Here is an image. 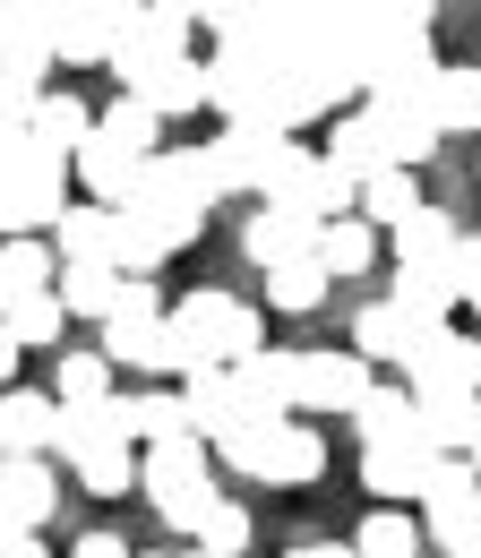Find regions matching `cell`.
<instances>
[{
	"label": "cell",
	"instance_id": "8992f818",
	"mask_svg": "<svg viewBox=\"0 0 481 558\" xmlns=\"http://www.w3.org/2000/svg\"><path fill=\"white\" fill-rule=\"evenodd\" d=\"M215 464H232L241 482H267V489H310L327 473V438H318L310 421H258V429L224 438Z\"/></svg>",
	"mask_w": 481,
	"mask_h": 558
},
{
	"label": "cell",
	"instance_id": "e575fe53",
	"mask_svg": "<svg viewBox=\"0 0 481 558\" xmlns=\"http://www.w3.org/2000/svg\"><path fill=\"white\" fill-rule=\"evenodd\" d=\"M361 223H378V232H396L421 215V190H412V172H378V181H361V198H352Z\"/></svg>",
	"mask_w": 481,
	"mask_h": 558
},
{
	"label": "cell",
	"instance_id": "4dcf8cb0",
	"mask_svg": "<svg viewBox=\"0 0 481 558\" xmlns=\"http://www.w3.org/2000/svg\"><path fill=\"white\" fill-rule=\"evenodd\" d=\"M352 558H430L421 515H405V507H370L361 533H352Z\"/></svg>",
	"mask_w": 481,
	"mask_h": 558
},
{
	"label": "cell",
	"instance_id": "52a82bcc",
	"mask_svg": "<svg viewBox=\"0 0 481 558\" xmlns=\"http://www.w3.org/2000/svg\"><path fill=\"white\" fill-rule=\"evenodd\" d=\"M224 198V172H215V155L206 146H164L146 172H137V190L121 198V207H164V215H199Z\"/></svg>",
	"mask_w": 481,
	"mask_h": 558
},
{
	"label": "cell",
	"instance_id": "e0dca14e",
	"mask_svg": "<svg viewBox=\"0 0 481 558\" xmlns=\"http://www.w3.org/2000/svg\"><path fill=\"white\" fill-rule=\"evenodd\" d=\"M438 464L447 456H430L421 438H396V447H361V489H378V507H421L430 482H438Z\"/></svg>",
	"mask_w": 481,
	"mask_h": 558
},
{
	"label": "cell",
	"instance_id": "7dc6e473",
	"mask_svg": "<svg viewBox=\"0 0 481 558\" xmlns=\"http://www.w3.org/2000/svg\"><path fill=\"white\" fill-rule=\"evenodd\" d=\"M190 558H206V550H190Z\"/></svg>",
	"mask_w": 481,
	"mask_h": 558
},
{
	"label": "cell",
	"instance_id": "7bdbcfd3",
	"mask_svg": "<svg viewBox=\"0 0 481 558\" xmlns=\"http://www.w3.org/2000/svg\"><path fill=\"white\" fill-rule=\"evenodd\" d=\"M164 17H181V26H206V0H155Z\"/></svg>",
	"mask_w": 481,
	"mask_h": 558
},
{
	"label": "cell",
	"instance_id": "8d00e7d4",
	"mask_svg": "<svg viewBox=\"0 0 481 558\" xmlns=\"http://www.w3.org/2000/svg\"><path fill=\"white\" fill-rule=\"evenodd\" d=\"M438 130H481V70H465V61H438Z\"/></svg>",
	"mask_w": 481,
	"mask_h": 558
},
{
	"label": "cell",
	"instance_id": "4316f807",
	"mask_svg": "<svg viewBox=\"0 0 481 558\" xmlns=\"http://www.w3.org/2000/svg\"><path fill=\"white\" fill-rule=\"evenodd\" d=\"M318 267L336 283L370 276L378 267V223H361V215H336V223H318Z\"/></svg>",
	"mask_w": 481,
	"mask_h": 558
},
{
	"label": "cell",
	"instance_id": "681fc988",
	"mask_svg": "<svg viewBox=\"0 0 481 558\" xmlns=\"http://www.w3.org/2000/svg\"><path fill=\"white\" fill-rule=\"evenodd\" d=\"M0 241H9V232H0Z\"/></svg>",
	"mask_w": 481,
	"mask_h": 558
},
{
	"label": "cell",
	"instance_id": "277c9868",
	"mask_svg": "<svg viewBox=\"0 0 481 558\" xmlns=\"http://www.w3.org/2000/svg\"><path fill=\"white\" fill-rule=\"evenodd\" d=\"M52 456H69L77 489H95V498H121V489H137L130 404L112 396V404H77V413H61V447H52Z\"/></svg>",
	"mask_w": 481,
	"mask_h": 558
},
{
	"label": "cell",
	"instance_id": "d4e9b609",
	"mask_svg": "<svg viewBox=\"0 0 481 558\" xmlns=\"http://www.w3.org/2000/svg\"><path fill=\"white\" fill-rule=\"evenodd\" d=\"M121 404H130V438H137V447L199 438V421H190V396H181V387H137V396H121Z\"/></svg>",
	"mask_w": 481,
	"mask_h": 558
},
{
	"label": "cell",
	"instance_id": "f546056e",
	"mask_svg": "<svg viewBox=\"0 0 481 558\" xmlns=\"http://www.w3.org/2000/svg\"><path fill=\"white\" fill-rule=\"evenodd\" d=\"M473 438H481V396L421 404V447H430V456H473Z\"/></svg>",
	"mask_w": 481,
	"mask_h": 558
},
{
	"label": "cell",
	"instance_id": "9c48e42d",
	"mask_svg": "<svg viewBox=\"0 0 481 558\" xmlns=\"http://www.w3.org/2000/svg\"><path fill=\"white\" fill-rule=\"evenodd\" d=\"M421 542H430L438 558L481 550V473L465 464V456H447L438 482H430V498H421Z\"/></svg>",
	"mask_w": 481,
	"mask_h": 558
},
{
	"label": "cell",
	"instance_id": "c3c4849f",
	"mask_svg": "<svg viewBox=\"0 0 481 558\" xmlns=\"http://www.w3.org/2000/svg\"><path fill=\"white\" fill-rule=\"evenodd\" d=\"M465 558H481V550H465Z\"/></svg>",
	"mask_w": 481,
	"mask_h": 558
},
{
	"label": "cell",
	"instance_id": "5b68a950",
	"mask_svg": "<svg viewBox=\"0 0 481 558\" xmlns=\"http://www.w3.org/2000/svg\"><path fill=\"white\" fill-rule=\"evenodd\" d=\"M137 489H146V507H155L172 533H199L206 507L224 498V489H215V447H206V438L146 447V456H137Z\"/></svg>",
	"mask_w": 481,
	"mask_h": 558
},
{
	"label": "cell",
	"instance_id": "30bf717a",
	"mask_svg": "<svg viewBox=\"0 0 481 558\" xmlns=\"http://www.w3.org/2000/svg\"><path fill=\"white\" fill-rule=\"evenodd\" d=\"M206 155H215V172H224V198H232V190L267 198L275 181L292 172V155H301V146H292V130H215Z\"/></svg>",
	"mask_w": 481,
	"mask_h": 558
},
{
	"label": "cell",
	"instance_id": "83f0119b",
	"mask_svg": "<svg viewBox=\"0 0 481 558\" xmlns=\"http://www.w3.org/2000/svg\"><path fill=\"white\" fill-rule=\"evenodd\" d=\"M352 429H361V447L421 438V404H412V387H370V396H361V413H352Z\"/></svg>",
	"mask_w": 481,
	"mask_h": 558
},
{
	"label": "cell",
	"instance_id": "ba28073f",
	"mask_svg": "<svg viewBox=\"0 0 481 558\" xmlns=\"http://www.w3.org/2000/svg\"><path fill=\"white\" fill-rule=\"evenodd\" d=\"M190 52V26L181 17H164L155 0H130V17H121V35H112V52H104V70L121 77V95H137L155 70H172Z\"/></svg>",
	"mask_w": 481,
	"mask_h": 558
},
{
	"label": "cell",
	"instance_id": "3957f363",
	"mask_svg": "<svg viewBox=\"0 0 481 558\" xmlns=\"http://www.w3.org/2000/svg\"><path fill=\"white\" fill-rule=\"evenodd\" d=\"M164 318H172V336H181V361H190V369H241L250 352L267 344V318H258L241 292H215V283H199L190 301H172Z\"/></svg>",
	"mask_w": 481,
	"mask_h": 558
},
{
	"label": "cell",
	"instance_id": "8fae6325",
	"mask_svg": "<svg viewBox=\"0 0 481 558\" xmlns=\"http://www.w3.org/2000/svg\"><path fill=\"white\" fill-rule=\"evenodd\" d=\"M405 387H412V404H438V396H481V336L438 327V336L405 361Z\"/></svg>",
	"mask_w": 481,
	"mask_h": 558
},
{
	"label": "cell",
	"instance_id": "b9f144b4",
	"mask_svg": "<svg viewBox=\"0 0 481 558\" xmlns=\"http://www.w3.org/2000/svg\"><path fill=\"white\" fill-rule=\"evenodd\" d=\"M17 361H26V352H17V336H9V327H0V396H9V387H17Z\"/></svg>",
	"mask_w": 481,
	"mask_h": 558
},
{
	"label": "cell",
	"instance_id": "44dd1931",
	"mask_svg": "<svg viewBox=\"0 0 481 558\" xmlns=\"http://www.w3.org/2000/svg\"><path fill=\"white\" fill-rule=\"evenodd\" d=\"M52 250H61V267H121V215L95 198H69V215L52 223Z\"/></svg>",
	"mask_w": 481,
	"mask_h": 558
},
{
	"label": "cell",
	"instance_id": "74e56055",
	"mask_svg": "<svg viewBox=\"0 0 481 558\" xmlns=\"http://www.w3.org/2000/svg\"><path fill=\"white\" fill-rule=\"evenodd\" d=\"M250 533H258V524H250V507H241V498H215V507H206V524L190 533V542H199L206 558H241V550H250Z\"/></svg>",
	"mask_w": 481,
	"mask_h": 558
},
{
	"label": "cell",
	"instance_id": "d590c367",
	"mask_svg": "<svg viewBox=\"0 0 481 558\" xmlns=\"http://www.w3.org/2000/svg\"><path fill=\"white\" fill-rule=\"evenodd\" d=\"M52 396H61V413H77V404H112V361H104V352H61Z\"/></svg>",
	"mask_w": 481,
	"mask_h": 558
},
{
	"label": "cell",
	"instance_id": "1f68e13d",
	"mask_svg": "<svg viewBox=\"0 0 481 558\" xmlns=\"http://www.w3.org/2000/svg\"><path fill=\"white\" fill-rule=\"evenodd\" d=\"M327 267H318V250H310V258H284V267H267V301L275 310H284V318H310V310H318V301H327Z\"/></svg>",
	"mask_w": 481,
	"mask_h": 558
},
{
	"label": "cell",
	"instance_id": "d6986e66",
	"mask_svg": "<svg viewBox=\"0 0 481 558\" xmlns=\"http://www.w3.org/2000/svg\"><path fill=\"white\" fill-rule=\"evenodd\" d=\"M232 387H241V404L258 421H292L301 413V352H250L241 369H232Z\"/></svg>",
	"mask_w": 481,
	"mask_h": 558
},
{
	"label": "cell",
	"instance_id": "2e32d148",
	"mask_svg": "<svg viewBox=\"0 0 481 558\" xmlns=\"http://www.w3.org/2000/svg\"><path fill=\"white\" fill-rule=\"evenodd\" d=\"M352 198H361V190L344 181L318 146H301V155H292V172L267 190V207H292V215H310V223H336V215H352Z\"/></svg>",
	"mask_w": 481,
	"mask_h": 558
},
{
	"label": "cell",
	"instance_id": "4fadbf2b",
	"mask_svg": "<svg viewBox=\"0 0 481 558\" xmlns=\"http://www.w3.org/2000/svg\"><path fill=\"white\" fill-rule=\"evenodd\" d=\"M430 336H438V318L405 310L396 292H378V301H361V310H352V352H361L370 369H378V361H396V369H405V361L430 344Z\"/></svg>",
	"mask_w": 481,
	"mask_h": 558
},
{
	"label": "cell",
	"instance_id": "7c38bea8",
	"mask_svg": "<svg viewBox=\"0 0 481 558\" xmlns=\"http://www.w3.org/2000/svg\"><path fill=\"white\" fill-rule=\"evenodd\" d=\"M430 86H438V77H430ZM430 86L361 95V112L387 130V146H396V163H405V172H412V163H430V155H438V138H447V130H438V95H430Z\"/></svg>",
	"mask_w": 481,
	"mask_h": 558
},
{
	"label": "cell",
	"instance_id": "f35d334b",
	"mask_svg": "<svg viewBox=\"0 0 481 558\" xmlns=\"http://www.w3.org/2000/svg\"><path fill=\"white\" fill-rule=\"evenodd\" d=\"M0 44H17V52H52V35H44V0H0Z\"/></svg>",
	"mask_w": 481,
	"mask_h": 558
},
{
	"label": "cell",
	"instance_id": "f6af8a7d",
	"mask_svg": "<svg viewBox=\"0 0 481 558\" xmlns=\"http://www.w3.org/2000/svg\"><path fill=\"white\" fill-rule=\"evenodd\" d=\"M465 464H473V473H481V438H473V456H465Z\"/></svg>",
	"mask_w": 481,
	"mask_h": 558
},
{
	"label": "cell",
	"instance_id": "7a4b0ae2",
	"mask_svg": "<svg viewBox=\"0 0 481 558\" xmlns=\"http://www.w3.org/2000/svg\"><path fill=\"white\" fill-rule=\"evenodd\" d=\"M61 215H69V163L44 155L26 130H0V232L44 241Z\"/></svg>",
	"mask_w": 481,
	"mask_h": 558
},
{
	"label": "cell",
	"instance_id": "7402d4cb",
	"mask_svg": "<svg viewBox=\"0 0 481 558\" xmlns=\"http://www.w3.org/2000/svg\"><path fill=\"white\" fill-rule=\"evenodd\" d=\"M61 447V396L9 387L0 396V456H52Z\"/></svg>",
	"mask_w": 481,
	"mask_h": 558
},
{
	"label": "cell",
	"instance_id": "5bb4252c",
	"mask_svg": "<svg viewBox=\"0 0 481 558\" xmlns=\"http://www.w3.org/2000/svg\"><path fill=\"white\" fill-rule=\"evenodd\" d=\"M370 387H378V378H370V361H361L352 344L301 352V413H336V421H352Z\"/></svg>",
	"mask_w": 481,
	"mask_h": 558
},
{
	"label": "cell",
	"instance_id": "603a6c76",
	"mask_svg": "<svg viewBox=\"0 0 481 558\" xmlns=\"http://www.w3.org/2000/svg\"><path fill=\"white\" fill-rule=\"evenodd\" d=\"M26 138L44 146V155H61V163H77L86 138H95V112H86L69 86H44V95H35V112H26Z\"/></svg>",
	"mask_w": 481,
	"mask_h": 558
},
{
	"label": "cell",
	"instance_id": "ab89813d",
	"mask_svg": "<svg viewBox=\"0 0 481 558\" xmlns=\"http://www.w3.org/2000/svg\"><path fill=\"white\" fill-rule=\"evenodd\" d=\"M69 558H137V550L121 542V533H77V542H69Z\"/></svg>",
	"mask_w": 481,
	"mask_h": 558
},
{
	"label": "cell",
	"instance_id": "ffe728a7",
	"mask_svg": "<svg viewBox=\"0 0 481 558\" xmlns=\"http://www.w3.org/2000/svg\"><path fill=\"white\" fill-rule=\"evenodd\" d=\"M318 155L336 163L352 190H361V181H378V172H405V163H396V146H387V130H378L361 104H352V112H336V130H327V146H318Z\"/></svg>",
	"mask_w": 481,
	"mask_h": 558
},
{
	"label": "cell",
	"instance_id": "836d02e7",
	"mask_svg": "<svg viewBox=\"0 0 481 558\" xmlns=\"http://www.w3.org/2000/svg\"><path fill=\"white\" fill-rule=\"evenodd\" d=\"M0 327L17 336V352H44V344H61L69 310H61V292H26V301H9V310H0Z\"/></svg>",
	"mask_w": 481,
	"mask_h": 558
},
{
	"label": "cell",
	"instance_id": "ac0fdd59",
	"mask_svg": "<svg viewBox=\"0 0 481 558\" xmlns=\"http://www.w3.org/2000/svg\"><path fill=\"white\" fill-rule=\"evenodd\" d=\"M52 507H61L52 456H0V524H9V533H44Z\"/></svg>",
	"mask_w": 481,
	"mask_h": 558
},
{
	"label": "cell",
	"instance_id": "484cf974",
	"mask_svg": "<svg viewBox=\"0 0 481 558\" xmlns=\"http://www.w3.org/2000/svg\"><path fill=\"white\" fill-rule=\"evenodd\" d=\"M137 104H146L155 121H190V112H206V52H181L172 70H155L146 86H137Z\"/></svg>",
	"mask_w": 481,
	"mask_h": 558
},
{
	"label": "cell",
	"instance_id": "9a60e30c",
	"mask_svg": "<svg viewBox=\"0 0 481 558\" xmlns=\"http://www.w3.org/2000/svg\"><path fill=\"white\" fill-rule=\"evenodd\" d=\"M95 352H104L112 369H137V378H190L172 318H104V344Z\"/></svg>",
	"mask_w": 481,
	"mask_h": 558
},
{
	"label": "cell",
	"instance_id": "cb8c5ba5",
	"mask_svg": "<svg viewBox=\"0 0 481 558\" xmlns=\"http://www.w3.org/2000/svg\"><path fill=\"white\" fill-rule=\"evenodd\" d=\"M241 250H250V267L310 258V250H318V223H310V215H292V207H267V198H258V215L241 223Z\"/></svg>",
	"mask_w": 481,
	"mask_h": 558
},
{
	"label": "cell",
	"instance_id": "6da1fadb",
	"mask_svg": "<svg viewBox=\"0 0 481 558\" xmlns=\"http://www.w3.org/2000/svg\"><path fill=\"white\" fill-rule=\"evenodd\" d=\"M155 155H164V121H155L137 95H121L112 112H95V138H86V155H77V190H86L95 207H121Z\"/></svg>",
	"mask_w": 481,
	"mask_h": 558
},
{
	"label": "cell",
	"instance_id": "60d3db41",
	"mask_svg": "<svg viewBox=\"0 0 481 558\" xmlns=\"http://www.w3.org/2000/svg\"><path fill=\"white\" fill-rule=\"evenodd\" d=\"M0 558H52V550H44V533H9L0 524Z\"/></svg>",
	"mask_w": 481,
	"mask_h": 558
},
{
	"label": "cell",
	"instance_id": "ee69618b",
	"mask_svg": "<svg viewBox=\"0 0 481 558\" xmlns=\"http://www.w3.org/2000/svg\"><path fill=\"white\" fill-rule=\"evenodd\" d=\"M292 558H352V542H301Z\"/></svg>",
	"mask_w": 481,
	"mask_h": 558
},
{
	"label": "cell",
	"instance_id": "d6a6232c",
	"mask_svg": "<svg viewBox=\"0 0 481 558\" xmlns=\"http://www.w3.org/2000/svg\"><path fill=\"white\" fill-rule=\"evenodd\" d=\"M52 292H61L69 318H95V327H104V318H112V301H121V267H61Z\"/></svg>",
	"mask_w": 481,
	"mask_h": 558
},
{
	"label": "cell",
	"instance_id": "bcb514c9",
	"mask_svg": "<svg viewBox=\"0 0 481 558\" xmlns=\"http://www.w3.org/2000/svg\"><path fill=\"white\" fill-rule=\"evenodd\" d=\"M137 558H155V550H137Z\"/></svg>",
	"mask_w": 481,
	"mask_h": 558
},
{
	"label": "cell",
	"instance_id": "f907efd6",
	"mask_svg": "<svg viewBox=\"0 0 481 558\" xmlns=\"http://www.w3.org/2000/svg\"><path fill=\"white\" fill-rule=\"evenodd\" d=\"M473 310H481V301H473Z\"/></svg>",
	"mask_w": 481,
	"mask_h": 558
},
{
	"label": "cell",
	"instance_id": "f1b7e54d",
	"mask_svg": "<svg viewBox=\"0 0 481 558\" xmlns=\"http://www.w3.org/2000/svg\"><path fill=\"white\" fill-rule=\"evenodd\" d=\"M44 77H52V52H17V44H0V130H26Z\"/></svg>",
	"mask_w": 481,
	"mask_h": 558
}]
</instances>
